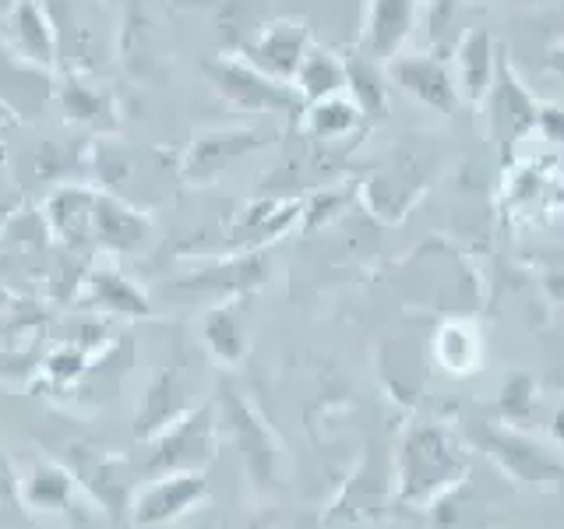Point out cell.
<instances>
[{
    "label": "cell",
    "instance_id": "cell-24",
    "mask_svg": "<svg viewBox=\"0 0 564 529\" xmlns=\"http://www.w3.org/2000/svg\"><path fill=\"white\" fill-rule=\"evenodd\" d=\"M293 88H296L304 102H317V99L346 93V61H339L328 50L311 46L304 64H300V71H296Z\"/></svg>",
    "mask_w": 564,
    "mask_h": 529
},
{
    "label": "cell",
    "instance_id": "cell-29",
    "mask_svg": "<svg viewBox=\"0 0 564 529\" xmlns=\"http://www.w3.org/2000/svg\"><path fill=\"white\" fill-rule=\"evenodd\" d=\"M32 370H40V357L35 353L0 349V381H25Z\"/></svg>",
    "mask_w": 564,
    "mask_h": 529
},
{
    "label": "cell",
    "instance_id": "cell-11",
    "mask_svg": "<svg viewBox=\"0 0 564 529\" xmlns=\"http://www.w3.org/2000/svg\"><path fill=\"white\" fill-rule=\"evenodd\" d=\"M134 364V339L131 335H120L117 343H106L102 353L96 357H88L85 370L78 375V381L64 388L61 396L75 399L82 406H102L120 396L123 388V378H128V370Z\"/></svg>",
    "mask_w": 564,
    "mask_h": 529
},
{
    "label": "cell",
    "instance_id": "cell-26",
    "mask_svg": "<svg viewBox=\"0 0 564 529\" xmlns=\"http://www.w3.org/2000/svg\"><path fill=\"white\" fill-rule=\"evenodd\" d=\"M364 120V110L352 96H328V99H317V102H307V128L317 134V138H343L349 134L357 123Z\"/></svg>",
    "mask_w": 564,
    "mask_h": 529
},
{
    "label": "cell",
    "instance_id": "cell-30",
    "mask_svg": "<svg viewBox=\"0 0 564 529\" xmlns=\"http://www.w3.org/2000/svg\"><path fill=\"white\" fill-rule=\"evenodd\" d=\"M455 8H458V0H434V8H431V32L445 29V22L455 14Z\"/></svg>",
    "mask_w": 564,
    "mask_h": 529
},
{
    "label": "cell",
    "instance_id": "cell-23",
    "mask_svg": "<svg viewBox=\"0 0 564 529\" xmlns=\"http://www.w3.org/2000/svg\"><path fill=\"white\" fill-rule=\"evenodd\" d=\"M75 473L64 463H53V458H40L32 466L29 481H25V501L35 511H64L75 498Z\"/></svg>",
    "mask_w": 564,
    "mask_h": 529
},
{
    "label": "cell",
    "instance_id": "cell-12",
    "mask_svg": "<svg viewBox=\"0 0 564 529\" xmlns=\"http://www.w3.org/2000/svg\"><path fill=\"white\" fill-rule=\"evenodd\" d=\"M152 240V219L145 212L131 208L113 194L96 191L93 205V244L113 255H134Z\"/></svg>",
    "mask_w": 564,
    "mask_h": 529
},
{
    "label": "cell",
    "instance_id": "cell-1",
    "mask_svg": "<svg viewBox=\"0 0 564 529\" xmlns=\"http://www.w3.org/2000/svg\"><path fill=\"white\" fill-rule=\"evenodd\" d=\"M469 449L441 423H413L392 455V498L402 508L427 511L466 484Z\"/></svg>",
    "mask_w": 564,
    "mask_h": 529
},
{
    "label": "cell",
    "instance_id": "cell-20",
    "mask_svg": "<svg viewBox=\"0 0 564 529\" xmlns=\"http://www.w3.org/2000/svg\"><path fill=\"white\" fill-rule=\"evenodd\" d=\"M413 29V0H370L364 22V50L370 61H392Z\"/></svg>",
    "mask_w": 564,
    "mask_h": 529
},
{
    "label": "cell",
    "instance_id": "cell-25",
    "mask_svg": "<svg viewBox=\"0 0 564 529\" xmlns=\"http://www.w3.org/2000/svg\"><path fill=\"white\" fill-rule=\"evenodd\" d=\"M346 88L352 102L360 106L364 117H381L388 106V78L378 71L375 61L349 57L346 61Z\"/></svg>",
    "mask_w": 564,
    "mask_h": 529
},
{
    "label": "cell",
    "instance_id": "cell-21",
    "mask_svg": "<svg viewBox=\"0 0 564 529\" xmlns=\"http://www.w3.org/2000/svg\"><path fill=\"white\" fill-rule=\"evenodd\" d=\"M494 75H498V61H494V43L484 29H473L463 35V43L455 50V85L458 96L466 102L480 106L487 99Z\"/></svg>",
    "mask_w": 564,
    "mask_h": 529
},
{
    "label": "cell",
    "instance_id": "cell-18",
    "mask_svg": "<svg viewBox=\"0 0 564 529\" xmlns=\"http://www.w3.org/2000/svg\"><path fill=\"white\" fill-rule=\"evenodd\" d=\"M494 82L498 85H490V128L498 131L501 141H519L529 128H536V120H540V106L529 99V93L519 85V78L511 75V67L508 64H498V75H494Z\"/></svg>",
    "mask_w": 564,
    "mask_h": 529
},
{
    "label": "cell",
    "instance_id": "cell-22",
    "mask_svg": "<svg viewBox=\"0 0 564 529\" xmlns=\"http://www.w3.org/2000/svg\"><path fill=\"white\" fill-rule=\"evenodd\" d=\"M434 357L448 375L466 378L484 364V335L469 322H445L434 335Z\"/></svg>",
    "mask_w": 564,
    "mask_h": 529
},
{
    "label": "cell",
    "instance_id": "cell-4",
    "mask_svg": "<svg viewBox=\"0 0 564 529\" xmlns=\"http://www.w3.org/2000/svg\"><path fill=\"white\" fill-rule=\"evenodd\" d=\"M208 82L216 85V93L229 99L240 110H258V114H300L304 99L293 85L269 78L254 64H247L243 57H219L205 64Z\"/></svg>",
    "mask_w": 564,
    "mask_h": 529
},
{
    "label": "cell",
    "instance_id": "cell-9",
    "mask_svg": "<svg viewBox=\"0 0 564 529\" xmlns=\"http://www.w3.org/2000/svg\"><path fill=\"white\" fill-rule=\"evenodd\" d=\"M388 82H395L405 96H413L416 102L431 106L437 114H452L458 99H463L452 71L434 57H420V53H413V57L395 53L388 61Z\"/></svg>",
    "mask_w": 564,
    "mask_h": 529
},
{
    "label": "cell",
    "instance_id": "cell-7",
    "mask_svg": "<svg viewBox=\"0 0 564 529\" xmlns=\"http://www.w3.org/2000/svg\"><path fill=\"white\" fill-rule=\"evenodd\" d=\"M307 50H311L307 25L296 22V18H279V22H269L240 50V57L247 64H254L258 71H264L269 78L293 85L300 64L307 57Z\"/></svg>",
    "mask_w": 564,
    "mask_h": 529
},
{
    "label": "cell",
    "instance_id": "cell-35",
    "mask_svg": "<svg viewBox=\"0 0 564 529\" xmlns=\"http://www.w3.org/2000/svg\"><path fill=\"white\" fill-rule=\"evenodd\" d=\"M339 529H364V522L360 526H339Z\"/></svg>",
    "mask_w": 564,
    "mask_h": 529
},
{
    "label": "cell",
    "instance_id": "cell-28",
    "mask_svg": "<svg viewBox=\"0 0 564 529\" xmlns=\"http://www.w3.org/2000/svg\"><path fill=\"white\" fill-rule=\"evenodd\" d=\"M536 406V381L529 375H516L501 385V396H498V410L508 423H519L533 413Z\"/></svg>",
    "mask_w": 564,
    "mask_h": 529
},
{
    "label": "cell",
    "instance_id": "cell-19",
    "mask_svg": "<svg viewBox=\"0 0 564 529\" xmlns=\"http://www.w3.org/2000/svg\"><path fill=\"white\" fill-rule=\"evenodd\" d=\"M202 343L223 367L243 364L247 349H251V339H247L243 296L219 300V304L202 317Z\"/></svg>",
    "mask_w": 564,
    "mask_h": 529
},
{
    "label": "cell",
    "instance_id": "cell-3",
    "mask_svg": "<svg viewBox=\"0 0 564 529\" xmlns=\"http://www.w3.org/2000/svg\"><path fill=\"white\" fill-rule=\"evenodd\" d=\"M219 445H223V438H219L216 399H205L152 441L149 473H155V476L205 473L212 463H216Z\"/></svg>",
    "mask_w": 564,
    "mask_h": 529
},
{
    "label": "cell",
    "instance_id": "cell-13",
    "mask_svg": "<svg viewBox=\"0 0 564 529\" xmlns=\"http://www.w3.org/2000/svg\"><path fill=\"white\" fill-rule=\"evenodd\" d=\"M78 304L85 311H102L117 317H152L149 296L110 261H96L93 269H88Z\"/></svg>",
    "mask_w": 564,
    "mask_h": 529
},
{
    "label": "cell",
    "instance_id": "cell-2",
    "mask_svg": "<svg viewBox=\"0 0 564 529\" xmlns=\"http://www.w3.org/2000/svg\"><path fill=\"white\" fill-rule=\"evenodd\" d=\"M216 413H219V438L240 452L251 484H258L261 490H272L279 484L282 449L275 434L269 431V423L261 420V413L237 392V388H226V385L216 396Z\"/></svg>",
    "mask_w": 564,
    "mask_h": 529
},
{
    "label": "cell",
    "instance_id": "cell-31",
    "mask_svg": "<svg viewBox=\"0 0 564 529\" xmlns=\"http://www.w3.org/2000/svg\"><path fill=\"white\" fill-rule=\"evenodd\" d=\"M551 441L554 445L564 452V402L554 410V417H551Z\"/></svg>",
    "mask_w": 564,
    "mask_h": 529
},
{
    "label": "cell",
    "instance_id": "cell-17",
    "mask_svg": "<svg viewBox=\"0 0 564 529\" xmlns=\"http://www.w3.org/2000/svg\"><path fill=\"white\" fill-rule=\"evenodd\" d=\"M93 205L96 191L78 184L57 187L46 198V223L67 251H82V247L93 244Z\"/></svg>",
    "mask_w": 564,
    "mask_h": 529
},
{
    "label": "cell",
    "instance_id": "cell-27",
    "mask_svg": "<svg viewBox=\"0 0 564 529\" xmlns=\"http://www.w3.org/2000/svg\"><path fill=\"white\" fill-rule=\"evenodd\" d=\"M61 106L70 120H88V123H96L106 114V99L96 93L93 85H82L75 78L61 82Z\"/></svg>",
    "mask_w": 564,
    "mask_h": 529
},
{
    "label": "cell",
    "instance_id": "cell-8",
    "mask_svg": "<svg viewBox=\"0 0 564 529\" xmlns=\"http://www.w3.org/2000/svg\"><path fill=\"white\" fill-rule=\"evenodd\" d=\"M484 452L498 463L511 481L529 487H554L564 481V466L551 452H543L516 431H484Z\"/></svg>",
    "mask_w": 564,
    "mask_h": 529
},
{
    "label": "cell",
    "instance_id": "cell-14",
    "mask_svg": "<svg viewBox=\"0 0 564 529\" xmlns=\"http://www.w3.org/2000/svg\"><path fill=\"white\" fill-rule=\"evenodd\" d=\"M198 402H191V388L184 375L176 367H166L163 375H155L149 392L141 396L138 417H134V438L138 441H155L170 423L181 420L187 410H194Z\"/></svg>",
    "mask_w": 564,
    "mask_h": 529
},
{
    "label": "cell",
    "instance_id": "cell-16",
    "mask_svg": "<svg viewBox=\"0 0 564 529\" xmlns=\"http://www.w3.org/2000/svg\"><path fill=\"white\" fill-rule=\"evenodd\" d=\"M264 141L251 128H219V131H205L194 138V145L184 155V176L187 181H212L229 159H240L247 152L261 149Z\"/></svg>",
    "mask_w": 564,
    "mask_h": 529
},
{
    "label": "cell",
    "instance_id": "cell-10",
    "mask_svg": "<svg viewBox=\"0 0 564 529\" xmlns=\"http://www.w3.org/2000/svg\"><path fill=\"white\" fill-rule=\"evenodd\" d=\"M264 272H269V261L258 251H240V255H229L223 261H212L205 269L184 276L176 282V290L191 293V296H243L247 290H258L264 282Z\"/></svg>",
    "mask_w": 564,
    "mask_h": 529
},
{
    "label": "cell",
    "instance_id": "cell-32",
    "mask_svg": "<svg viewBox=\"0 0 564 529\" xmlns=\"http://www.w3.org/2000/svg\"><path fill=\"white\" fill-rule=\"evenodd\" d=\"M14 123H18V114L11 110V106H8L4 99H0V134H4V131H11Z\"/></svg>",
    "mask_w": 564,
    "mask_h": 529
},
{
    "label": "cell",
    "instance_id": "cell-5",
    "mask_svg": "<svg viewBox=\"0 0 564 529\" xmlns=\"http://www.w3.org/2000/svg\"><path fill=\"white\" fill-rule=\"evenodd\" d=\"M67 466L75 473V481L88 490V498L110 511L113 522L123 519V511H131L138 484H134V469L123 455L75 445L70 449Z\"/></svg>",
    "mask_w": 564,
    "mask_h": 529
},
{
    "label": "cell",
    "instance_id": "cell-33",
    "mask_svg": "<svg viewBox=\"0 0 564 529\" xmlns=\"http://www.w3.org/2000/svg\"><path fill=\"white\" fill-rule=\"evenodd\" d=\"M546 67H551L557 78H564V46L551 50V57H546Z\"/></svg>",
    "mask_w": 564,
    "mask_h": 529
},
{
    "label": "cell",
    "instance_id": "cell-15",
    "mask_svg": "<svg viewBox=\"0 0 564 529\" xmlns=\"http://www.w3.org/2000/svg\"><path fill=\"white\" fill-rule=\"evenodd\" d=\"M8 29H11L18 61H25L50 75L53 61H57V32H53L50 11L43 8V0H18L8 11Z\"/></svg>",
    "mask_w": 564,
    "mask_h": 529
},
{
    "label": "cell",
    "instance_id": "cell-34",
    "mask_svg": "<svg viewBox=\"0 0 564 529\" xmlns=\"http://www.w3.org/2000/svg\"><path fill=\"white\" fill-rule=\"evenodd\" d=\"M14 4H18V0H0V14H8V11H11Z\"/></svg>",
    "mask_w": 564,
    "mask_h": 529
},
{
    "label": "cell",
    "instance_id": "cell-6",
    "mask_svg": "<svg viewBox=\"0 0 564 529\" xmlns=\"http://www.w3.org/2000/svg\"><path fill=\"white\" fill-rule=\"evenodd\" d=\"M208 498V476L205 473H163L155 481L141 484L131 501L134 526H166L184 519L194 505Z\"/></svg>",
    "mask_w": 564,
    "mask_h": 529
}]
</instances>
